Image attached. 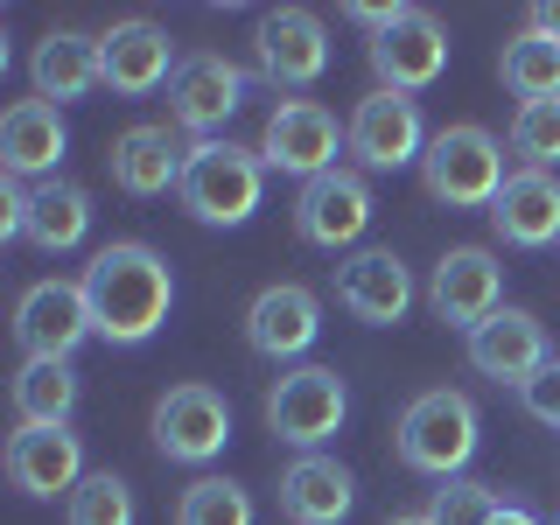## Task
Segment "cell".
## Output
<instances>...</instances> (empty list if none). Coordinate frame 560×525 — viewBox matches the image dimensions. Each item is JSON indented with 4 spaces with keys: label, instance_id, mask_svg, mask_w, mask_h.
<instances>
[{
    "label": "cell",
    "instance_id": "1",
    "mask_svg": "<svg viewBox=\"0 0 560 525\" xmlns=\"http://www.w3.org/2000/svg\"><path fill=\"white\" fill-rule=\"evenodd\" d=\"M84 302H92V329L105 343L133 350V343H148L154 329L168 323L175 273H168V259L154 253V245L113 238V245H98L92 267H84Z\"/></svg>",
    "mask_w": 560,
    "mask_h": 525
},
{
    "label": "cell",
    "instance_id": "2",
    "mask_svg": "<svg viewBox=\"0 0 560 525\" xmlns=\"http://www.w3.org/2000/svg\"><path fill=\"white\" fill-rule=\"evenodd\" d=\"M399 463L420 469V477L434 483H455L469 469V455L483 442V420H477V399L455 393V385H434V393H420L407 413H399Z\"/></svg>",
    "mask_w": 560,
    "mask_h": 525
},
{
    "label": "cell",
    "instance_id": "3",
    "mask_svg": "<svg viewBox=\"0 0 560 525\" xmlns=\"http://www.w3.org/2000/svg\"><path fill=\"white\" fill-rule=\"evenodd\" d=\"M183 210L197 224H245L267 197V162H259V148H238V140H197L183 162Z\"/></svg>",
    "mask_w": 560,
    "mask_h": 525
},
{
    "label": "cell",
    "instance_id": "4",
    "mask_svg": "<svg viewBox=\"0 0 560 525\" xmlns=\"http://www.w3.org/2000/svg\"><path fill=\"white\" fill-rule=\"evenodd\" d=\"M420 183H428L434 203L448 210H490L504 189V148L498 133L477 127V119H455L428 140V154H420Z\"/></svg>",
    "mask_w": 560,
    "mask_h": 525
},
{
    "label": "cell",
    "instance_id": "5",
    "mask_svg": "<svg viewBox=\"0 0 560 525\" xmlns=\"http://www.w3.org/2000/svg\"><path fill=\"white\" fill-rule=\"evenodd\" d=\"M350 420V393H343V378L329 372V364H288V372L273 378V393H267V428H273V442H288V448H302L315 455Z\"/></svg>",
    "mask_w": 560,
    "mask_h": 525
},
{
    "label": "cell",
    "instance_id": "6",
    "mask_svg": "<svg viewBox=\"0 0 560 525\" xmlns=\"http://www.w3.org/2000/svg\"><path fill=\"white\" fill-rule=\"evenodd\" d=\"M224 442H232V407H224L218 385H168L162 399H154V448L168 455V463H218Z\"/></svg>",
    "mask_w": 560,
    "mask_h": 525
},
{
    "label": "cell",
    "instance_id": "7",
    "mask_svg": "<svg viewBox=\"0 0 560 525\" xmlns=\"http://www.w3.org/2000/svg\"><path fill=\"white\" fill-rule=\"evenodd\" d=\"M337 148H350V140L337 133V113L315 105V98H280L267 113V133H259V162L280 168V175H302V183L343 168Z\"/></svg>",
    "mask_w": 560,
    "mask_h": 525
},
{
    "label": "cell",
    "instance_id": "8",
    "mask_svg": "<svg viewBox=\"0 0 560 525\" xmlns=\"http://www.w3.org/2000/svg\"><path fill=\"white\" fill-rule=\"evenodd\" d=\"M428 308H434V323H448V329H483L490 315L504 308V267H498V253H483V245H448L442 259H434V273H428Z\"/></svg>",
    "mask_w": 560,
    "mask_h": 525
},
{
    "label": "cell",
    "instance_id": "9",
    "mask_svg": "<svg viewBox=\"0 0 560 525\" xmlns=\"http://www.w3.org/2000/svg\"><path fill=\"white\" fill-rule=\"evenodd\" d=\"M245 105V70L224 57V49H197V57L175 63L168 78V119L175 133H197V140H218L224 119Z\"/></svg>",
    "mask_w": 560,
    "mask_h": 525
},
{
    "label": "cell",
    "instance_id": "10",
    "mask_svg": "<svg viewBox=\"0 0 560 525\" xmlns=\"http://www.w3.org/2000/svg\"><path fill=\"white\" fill-rule=\"evenodd\" d=\"M350 154H358L364 168H378V175H393V168H420V154H428V119H420V98L407 92H372V98H358V113H350Z\"/></svg>",
    "mask_w": 560,
    "mask_h": 525
},
{
    "label": "cell",
    "instance_id": "11",
    "mask_svg": "<svg viewBox=\"0 0 560 525\" xmlns=\"http://www.w3.org/2000/svg\"><path fill=\"white\" fill-rule=\"evenodd\" d=\"M253 57H259V78L273 92H302L329 70V28L315 8H267L253 28Z\"/></svg>",
    "mask_w": 560,
    "mask_h": 525
},
{
    "label": "cell",
    "instance_id": "12",
    "mask_svg": "<svg viewBox=\"0 0 560 525\" xmlns=\"http://www.w3.org/2000/svg\"><path fill=\"white\" fill-rule=\"evenodd\" d=\"M14 337H22L28 358L70 364L84 337H98L92 302H84V280H35V288L22 294V308H14Z\"/></svg>",
    "mask_w": 560,
    "mask_h": 525
},
{
    "label": "cell",
    "instance_id": "13",
    "mask_svg": "<svg viewBox=\"0 0 560 525\" xmlns=\"http://www.w3.org/2000/svg\"><path fill=\"white\" fill-rule=\"evenodd\" d=\"M448 70V28L434 22L428 8H407L385 35H372V78L378 92H428L434 78Z\"/></svg>",
    "mask_w": 560,
    "mask_h": 525
},
{
    "label": "cell",
    "instance_id": "14",
    "mask_svg": "<svg viewBox=\"0 0 560 525\" xmlns=\"http://www.w3.org/2000/svg\"><path fill=\"white\" fill-rule=\"evenodd\" d=\"M364 224H372V183L358 168H329L315 183H302V197H294V232L308 245H323V253L358 245Z\"/></svg>",
    "mask_w": 560,
    "mask_h": 525
},
{
    "label": "cell",
    "instance_id": "15",
    "mask_svg": "<svg viewBox=\"0 0 560 525\" xmlns=\"http://www.w3.org/2000/svg\"><path fill=\"white\" fill-rule=\"evenodd\" d=\"M469 364H477L483 378H498V385H512V393H525L539 372L553 364V350H547V329H539V315L533 308H512L504 302L498 315H490L483 329H469Z\"/></svg>",
    "mask_w": 560,
    "mask_h": 525
},
{
    "label": "cell",
    "instance_id": "16",
    "mask_svg": "<svg viewBox=\"0 0 560 525\" xmlns=\"http://www.w3.org/2000/svg\"><path fill=\"white\" fill-rule=\"evenodd\" d=\"M315 337H323V302H315V288H302V280H273L245 308V343L273 364H294Z\"/></svg>",
    "mask_w": 560,
    "mask_h": 525
},
{
    "label": "cell",
    "instance_id": "17",
    "mask_svg": "<svg viewBox=\"0 0 560 525\" xmlns=\"http://www.w3.org/2000/svg\"><path fill=\"white\" fill-rule=\"evenodd\" d=\"M175 43H168V28L162 22H113L98 35V70H105V92H119V98H148V92H162V84L175 78Z\"/></svg>",
    "mask_w": 560,
    "mask_h": 525
},
{
    "label": "cell",
    "instance_id": "18",
    "mask_svg": "<svg viewBox=\"0 0 560 525\" xmlns=\"http://www.w3.org/2000/svg\"><path fill=\"white\" fill-rule=\"evenodd\" d=\"M337 302L372 329H393L399 315L413 308V267L393 253V245H364L337 267Z\"/></svg>",
    "mask_w": 560,
    "mask_h": 525
},
{
    "label": "cell",
    "instance_id": "19",
    "mask_svg": "<svg viewBox=\"0 0 560 525\" xmlns=\"http://www.w3.org/2000/svg\"><path fill=\"white\" fill-rule=\"evenodd\" d=\"M92 469H84V442L70 428H14L8 434V483L22 490V498H70Z\"/></svg>",
    "mask_w": 560,
    "mask_h": 525
},
{
    "label": "cell",
    "instance_id": "20",
    "mask_svg": "<svg viewBox=\"0 0 560 525\" xmlns=\"http://www.w3.org/2000/svg\"><path fill=\"white\" fill-rule=\"evenodd\" d=\"M490 232H498L504 245H518V253L553 245L560 238V175H547V168L504 175L498 203H490Z\"/></svg>",
    "mask_w": 560,
    "mask_h": 525
},
{
    "label": "cell",
    "instance_id": "21",
    "mask_svg": "<svg viewBox=\"0 0 560 525\" xmlns=\"http://www.w3.org/2000/svg\"><path fill=\"white\" fill-rule=\"evenodd\" d=\"M70 154V127L49 98H14L0 113V168L22 183V175H57V162Z\"/></svg>",
    "mask_w": 560,
    "mask_h": 525
},
{
    "label": "cell",
    "instance_id": "22",
    "mask_svg": "<svg viewBox=\"0 0 560 525\" xmlns=\"http://www.w3.org/2000/svg\"><path fill=\"white\" fill-rule=\"evenodd\" d=\"M28 84H35V98H49V105L92 98L98 84H105V70H98V35L49 28L43 43H35V57H28Z\"/></svg>",
    "mask_w": 560,
    "mask_h": 525
},
{
    "label": "cell",
    "instance_id": "23",
    "mask_svg": "<svg viewBox=\"0 0 560 525\" xmlns=\"http://www.w3.org/2000/svg\"><path fill=\"white\" fill-rule=\"evenodd\" d=\"M350 504H358V477H350L337 455H302L280 477V512L294 525H343Z\"/></svg>",
    "mask_w": 560,
    "mask_h": 525
},
{
    "label": "cell",
    "instance_id": "24",
    "mask_svg": "<svg viewBox=\"0 0 560 525\" xmlns=\"http://www.w3.org/2000/svg\"><path fill=\"white\" fill-rule=\"evenodd\" d=\"M183 162H189V148L175 140V127H127L113 140V183L127 197H168V189H183Z\"/></svg>",
    "mask_w": 560,
    "mask_h": 525
},
{
    "label": "cell",
    "instance_id": "25",
    "mask_svg": "<svg viewBox=\"0 0 560 525\" xmlns=\"http://www.w3.org/2000/svg\"><path fill=\"white\" fill-rule=\"evenodd\" d=\"M92 232V197H84L78 183H43L28 189V245L35 253H70V245H84Z\"/></svg>",
    "mask_w": 560,
    "mask_h": 525
},
{
    "label": "cell",
    "instance_id": "26",
    "mask_svg": "<svg viewBox=\"0 0 560 525\" xmlns=\"http://www.w3.org/2000/svg\"><path fill=\"white\" fill-rule=\"evenodd\" d=\"M78 372L57 358H28L22 372H14V413L28 420V428H70V413H78Z\"/></svg>",
    "mask_w": 560,
    "mask_h": 525
},
{
    "label": "cell",
    "instance_id": "27",
    "mask_svg": "<svg viewBox=\"0 0 560 525\" xmlns=\"http://www.w3.org/2000/svg\"><path fill=\"white\" fill-rule=\"evenodd\" d=\"M498 78L518 105H539V98H560V43H547L539 28H518L498 57Z\"/></svg>",
    "mask_w": 560,
    "mask_h": 525
},
{
    "label": "cell",
    "instance_id": "28",
    "mask_svg": "<svg viewBox=\"0 0 560 525\" xmlns=\"http://www.w3.org/2000/svg\"><path fill=\"white\" fill-rule=\"evenodd\" d=\"M175 525H253V490L232 477H197L175 504Z\"/></svg>",
    "mask_w": 560,
    "mask_h": 525
},
{
    "label": "cell",
    "instance_id": "29",
    "mask_svg": "<svg viewBox=\"0 0 560 525\" xmlns=\"http://www.w3.org/2000/svg\"><path fill=\"white\" fill-rule=\"evenodd\" d=\"M70 525H133V483L113 477V469H92L78 490H70Z\"/></svg>",
    "mask_w": 560,
    "mask_h": 525
},
{
    "label": "cell",
    "instance_id": "30",
    "mask_svg": "<svg viewBox=\"0 0 560 525\" xmlns=\"http://www.w3.org/2000/svg\"><path fill=\"white\" fill-rule=\"evenodd\" d=\"M512 154H525V168H560V98H539V105H518L512 119Z\"/></svg>",
    "mask_w": 560,
    "mask_h": 525
},
{
    "label": "cell",
    "instance_id": "31",
    "mask_svg": "<svg viewBox=\"0 0 560 525\" xmlns=\"http://www.w3.org/2000/svg\"><path fill=\"white\" fill-rule=\"evenodd\" d=\"M498 512H504V498L490 483H469V477H455V483H442L428 498V518L434 525H490Z\"/></svg>",
    "mask_w": 560,
    "mask_h": 525
},
{
    "label": "cell",
    "instance_id": "32",
    "mask_svg": "<svg viewBox=\"0 0 560 525\" xmlns=\"http://www.w3.org/2000/svg\"><path fill=\"white\" fill-rule=\"evenodd\" d=\"M525 413H533V420H547V428H560V358L547 364V372H539L533 385H525Z\"/></svg>",
    "mask_w": 560,
    "mask_h": 525
},
{
    "label": "cell",
    "instance_id": "33",
    "mask_svg": "<svg viewBox=\"0 0 560 525\" xmlns=\"http://www.w3.org/2000/svg\"><path fill=\"white\" fill-rule=\"evenodd\" d=\"M22 232H28V189L8 175L0 183V238H22Z\"/></svg>",
    "mask_w": 560,
    "mask_h": 525
},
{
    "label": "cell",
    "instance_id": "34",
    "mask_svg": "<svg viewBox=\"0 0 560 525\" xmlns=\"http://www.w3.org/2000/svg\"><path fill=\"white\" fill-rule=\"evenodd\" d=\"M525 28H539L547 43H560V0H539V8L525 14Z\"/></svg>",
    "mask_w": 560,
    "mask_h": 525
},
{
    "label": "cell",
    "instance_id": "35",
    "mask_svg": "<svg viewBox=\"0 0 560 525\" xmlns=\"http://www.w3.org/2000/svg\"><path fill=\"white\" fill-rule=\"evenodd\" d=\"M490 525H539V518H533V512H525V504H504V512H498V518H490Z\"/></svg>",
    "mask_w": 560,
    "mask_h": 525
},
{
    "label": "cell",
    "instance_id": "36",
    "mask_svg": "<svg viewBox=\"0 0 560 525\" xmlns=\"http://www.w3.org/2000/svg\"><path fill=\"white\" fill-rule=\"evenodd\" d=\"M385 525H434L428 512H407V518H385Z\"/></svg>",
    "mask_w": 560,
    "mask_h": 525
}]
</instances>
